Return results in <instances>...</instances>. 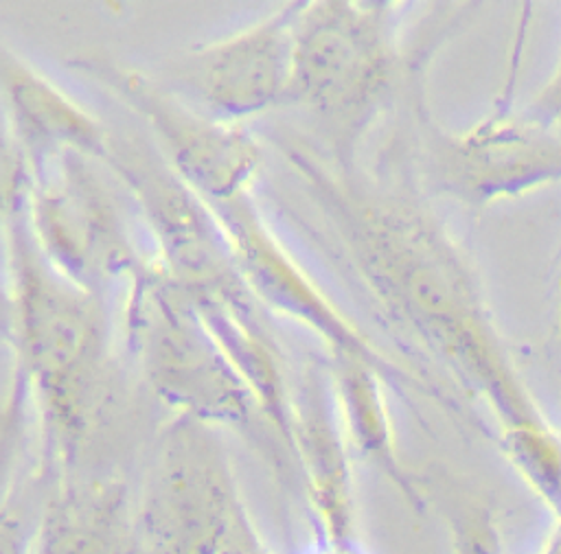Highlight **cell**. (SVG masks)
Instances as JSON below:
<instances>
[{
    "mask_svg": "<svg viewBox=\"0 0 561 554\" xmlns=\"http://www.w3.org/2000/svg\"><path fill=\"white\" fill-rule=\"evenodd\" d=\"M11 313L22 361L59 442L90 436L105 403V320L90 289L59 274L20 223L11 230Z\"/></svg>",
    "mask_w": 561,
    "mask_h": 554,
    "instance_id": "1",
    "label": "cell"
},
{
    "mask_svg": "<svg viewBox=\"0 0 561 554\" xmlns=\"http://www.w3.org/2000/svg\"><path fill=\"white\" fill-rule=\"evenodd\" d=\"M127 324L145 374L182 416L243 423L254 396L191 296L164 267H136Z\"/></svg>",
    "mask_w": 561,
    "mask_h": 554,
    "instance_id": "2",
    "label": "cell"
},
{
    "mask_svg": "<svg viewBox=\"0 0 561 554\" xmlns=\"http://www.w3.org/2000/svg\"><path fill=\"white\" fill-rule=\"evenodd\" d=\"M64 149L31 158V236L46 261L79 287L134 272V247L121 206L92 166Z\"/></svg>",
    "mask_w": 561,
    "mask_h": 554,
    "instance_id": "3",
    "label": "cell"
},
{
    "mask_svg": "<svg viewBox=\"0 0 561 554\" xmlns=\"http://www.w3.org/2000/svg\"><path fill=\"white\" fill-rule=\"evenodd\" d=\"M0 88L7 112L31 158L50 151H81L101 158L107 151L105 129L39 74L7 55L0 57Z\"/></svg>",
    "mask_w": 561,
    "mask_h": 554,
    "instance_id": "7",
    "label": "cell"
},
{
    "mask_svg": "<svg viewBox=\"0 0 561 554\" xmlns=\"http://www.w3.org/2000/svg\"><path fill=\"white\" fill-rule=\"evenodd\" d=\"M129 530L125 493L114 482H79L50 506L42 554H123Z\"/></svg>",
    "mask_w": 561,
    "mask_h": 554,
    "instance_id": "8",
    "label": "cell"
},
{
    "mask_svg": "<svg viewBox=\"0 0 561 554\" xmlns=\"http://www.w3.org/2000/svg\"><path fill=\"white\" fill-rule=\"evenodd\" d=\"M217 554H265L243 508H239L232 521L228 523L226 534L217 547Z\"/></svg>",
    "mask_w": 561,
    "mask_h": 554,
    "instance_id": "10",
    "label": "cell"
},
{
    "mask_svg": "<svg viewBox=\"0 0 561 554\" xmlns=\"http://www.w3.org/2000/svg\"><path fill=\"white\" fill-rule=\"evenodd\" d=\"M241 508L219 438L180 416L162 436L147 480L142 519L162 554H217Z\"/></svg>",
    "mask_w": 561,
    "mask_h": 554,
    "instance_id": "4",
    "label": "cell"
},
{
    "mask_svg": "<svg viewBox=\"0 0 561 554\" xmlns=\"http://www.w3.org/2000/svg\"><path fill=\"white\" fill-rule=\"evenodd\" d=\"M81 66L110 83L138 112L160 147L167 149L173 173L188 188L210 201H230L243 195L261 160L259 145L245 131L188 107L138 70L101 59H81Z\"/></svg>",
    "mask_w": 561,
    "mask_h": 554,
    "instance_id": "5",
    "label": "cell"
},
{
    "mask_svg": "<svg viewBox=\"0 0 561 554\" xmlns=\"http://www.w3.org/2000/svg\"><path fill=\"white\" fill-rule=\"evenodd\" d=\"M300 9H278L256 24L191 53L180 79L217 118H241L285 99Z\"/></svg>",
    "mask_w": 561,
    "mask_h": 554,
    "instance_id": "6",
    "label": "cell"
},
{
    "mask_svg": "<svg viewBox=\"0 0 561 554\" xmlns=\"http://www.w3.org/2000/svg\"><path fill=\"white\" fill-rule=\"evenodd\" d=\"M0 554H24V534L11 515L0 512Z\"/></svg>",
    "mask_w": 561,
    "mask_h": 554,
    "instance_id": "11",
    "label": "cell"
},
{
    "mask_svg": "<svg viewBox=\"0 0 561 554\" xmlns=\"http://www.w3.org/2000/svg\"><path fill=\"white\" fill-rule=\"evenodd\" d=\"M7 107L0 109V217L9 212L24 182V160L15 142V131H11L9 120H4Z\"/></svg>",
    "mask_w": 561,
    "mask_h": 554,
    "instance_id": "9",
    "label": "cell"
}]
</instances>
